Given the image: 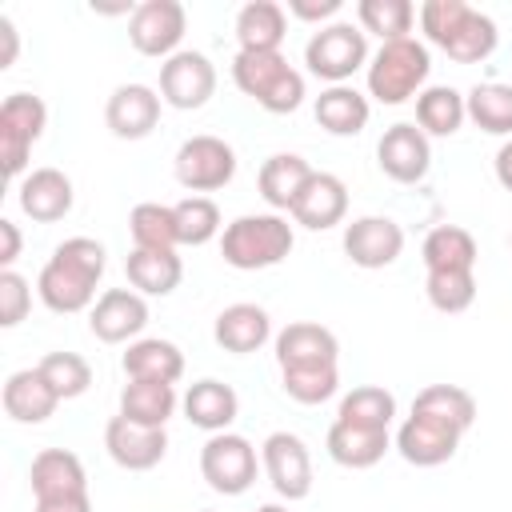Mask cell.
Wrapping results in <instances>:
<instances>
[{
  "label": "cell",
  "instance_id": "obj_1",
  "mask_svg": "<svg viewBox=\"0 0 512 512\" xmlns=\"http://www.w3.org/2000/svg\"><path fill=\"white\" fill-rule=\"evenodd\" d=\"M292 244H296L292 224L280 212H248L220 232V256L240 272L276 268L280 260H288Z\"/></svg>",
  "mask_w": 512,
  "mask_h": 512
},
{
  "label": "cell",
  "instance_id": "obj_2",
  "mask_svg": "<svg viewBox=\"0 0 512 512\" xmlns=\"http://www.w3.org/2000/svg\"><path fill=\"white\" fill-rule=\"evenodd\" d=\"M232 84L272 116L296 112L304 104V76L280 52H236Z\"/></svg>",
  "mask_w": 512,
  "mask_h": 512
},
{
  "label": "cell",
  "instance_id": "obj_3",
  "mask_svg": "<svg viewBox=\"0 0 512 512\" xmlns=\"http://www.w3.org/2000/svg\"><path fill=\"white\" fill-rule=\"evenodd\" d=\"M432 72V56L416 36L388 40L380 52L368 60V96L380 104H404L424 92V80Z\"/></svg>",
  "mask_w": 512,
  "mask_h": 512
},
{
  "label": "cell",
  "instance_id": "obj_4",
  "mask_svg": "<svg viewBox=\"0 0 512 512\" xmlns=\"http://www.w3.org/2000/svg\"><path fill=\"white\" fill-rule=\"evenodd\" d=\"M368 36L360 24L348 20H332L320 32H312V40L304 44V64L312 76L332 84H348L360 68H368Z\"/></svg>",
  "mask_w": 512,
  "mask_h": 512
},
{
  "label": "cell",
  "instance_id": "obj_5",
  "mask_svg": "<svg viewBox=\"0 0 512 512\" xmlns=\"http://www.w3.org/2000/svg\"><path fill=\"white\" fill-rule=\"evenodd\" d=\"M256 468H260V452L240 432H216L200 448V476L220 496H244L256 484Z\"/></svg>",
  "mask_w": 512,
  "mask_h": 512
},
{
  "label": "cell",
  "instance_id": "obj_6",
  "mask_svg": "<svg viewBox=\"0 0 512 512\" xmlns=\"http://www.w3.org/2000/svg\"><path fill=\"white\" fill-rule=\"evenodd\" d=\"M44 128H48V108L40 96H32V92L4 96V104H0V164H4L8 180L24 176L32 144L44 136Z\"/></svg>",
  "mask_w": 512,
  "mask_h": 512
},
{
  "label": "cell",
  "instance_id": "obj_7",
  "mask_svg": "<svg viewBox=\"0 0 512 512\" xmlns=\"http://www.w3.org/2000/svg\"><path fill=\"white\" fill-rule=\"evenodd\" d=\"M172 172L180 180V188H188L192 196L200 192H216L224 184H232L236 176V148L220 136H188L180 148H176V160H172Z\"/></svg>",
  "mask_w": 512,
  "mask_h": 512
},
{
  "label": "cell",
  "instance_id": "obj_8",
  "mask_svg": "<svg viewBox=\"0 0 512 512\" xmlns=\"http://www.w3.org/2000/svg\"><path fill=\"white\" fill-rule=\"evenodd\" d=\"M184 28H188V12L180 0H144L132 8L128 16V40L140 56H152V60H168L180 52V40H184Z\"/></svg>",
  "mask_w": 512,
  "mask_h": 512
},
{
  "label": "cell",
  "instance_id": "obj_9",
  "mask_svg": "<svg viewBox=\"0 0 512 512\" xmlns=\"http://www.w3.org/2000/svg\"><path fill=\"white\" fill-rule=\"evenodd\" d=\"M216 92V68L204 52L180 48L160 64V100L176 112H196Z\"/></svg>",
  "mask_w": 512,
  "mask_h": 512
},
{
  "label": "cell",
  "instance_id": "obj_10",
  "mask_svg": "<svg viewBox=\"0 0 512 512\" xmlns=\"http://www.w3.org/2000/svg\"><path fill=\"white\" fill-rule=\"evenodd\" d=\"M260 468L280 500H304L312 492V456L296 432H272L260 444Z\"/></svg>",
  "mask_w": 512,
  "mask_h": 512
},
{
  "label": "cell",
  "instance_id": "obj_11",
  "mask_svg": "<svg viewBox=\"0 0 512 512\" xmlns=\"http://www.w3.org/2000/svg\"><path fill=\"white\" fill-rule=\"evenodd\" d=\"M376 164L396 184H420L432 168V144L416 124L400 120V124L384 128V136L376 144Z\"/></svg>",
  "mask_w": 512,
  "mask_h": 512
},
{
  "label": "cell",
  "instance_id": "obj_12",
  "mask_svg": "<svg viewBox=\"0 0 512 512\" xmlns=\"http://www.w3.org/2000/svg\"><path fill=\"white\" fill-rule=\"evenodd\" d=\"M404 252V228L392 216H356L352 224H344V256L356 268H388L396 264Z\"/></svg>",
  "mask_w": 512,
  "mask_h": 512
},
{
  "label": "cell",
  "instance_id": "obj_13",
  "mask_svg": "<svg viewBox=\"0 0 512 512\" xmlns=\"http://www.w3.org/2000/svg\"><path fill=\"white\" fill-rule=\"evenodd\" d=\"M148 324V300L136 288H108L88 312V328L100 344H132Z\"/></svg>",
  "mask_w": 512,
  "mask_h": 512
},
{
  "label": "cell",
  "instance_id": "obj_14",
  "mask_svg": "<svg viewBox=\"0 0 512 512\" xmlns=\"http://www.w3.org/2000/svg\"><path fill=\"white\" fill-rule=\"evenodd\" d=\"M160 92L148 84H120L104 104V124L116 140H144L160 124Z\"/></svg>",
  "mask_w": 512,
  "mask_h": 512
},
{
  "label": "cell",
  "instance_id": "obj_15",
  "mask_svg": "<svg viewBox=\"0 0 512 512\" xmlns=\"http://www.w3.org/2000/svg\"><path fill=\"white\" fill-rule=\"evenodd\" d=\"M104 448L108 456L128 468V472H148L164 460L168 452V432L164 428H144V424H132L128 416H112L108 428H104Z\"/></svg>",
  "mask_w": 512,
  "mask_h": 512
},
{
  "label": "cell",
  "instance_id": "obj_16",
  "mask_svg": "<svg viewBox=\"0 0 512 512\" xmlns=\"http://www.w3.org/2000/svg\"><path fill=\"white\" fill-rule=\"evenodd\" d=\"M288 216L300 228H308V232H328V228L344 224V216H348V188H344V180L332 176V172H312Z\"/></svg>",
  "mask_w": 512,
  "mask_h": 512
},
{
  "label": "cell",
  "instance_id": "obj_17",
  "mask_svg": "<svg viewBox=\"0 0 512 512\" xmlns=\"http://www.w3.org/2000/svg\"><path fill=\"white\" fill-rule=\"evenodd\" d=\"M72 180L60 168H32L20 188H16V204L32 224H56L72 212Z\"/></svg>",
  "mask_w": 512,
  "mask_h": 512
},
{
  "label": "cell",
  "instance_id": "obj_18",
  "mask_svg": "<svg viewBox=\"0 0 512 512\" xmlns=\"http://www.w3.org/2000/svg\"><path fill=\"white\" fill-rule=\"evenodd\" d=\"M340 340L332 328L316 320H292L276 332V364L280 368H308V364H336Z\"/></svg>",
  "mask_w": 512,
  "mask_h": 512
},
{
  "label": "cell",
  "instance_id": "obj_19",
  "mask_svg": "<svg viewBox=\"0 0 512 512\" xmlns=\"http://www.w3.org/2000/svg\"><path fill=\"white\" fill-rule=\"evenodd\" d=\"M212 340L232 352V356H248V352H260L268 340H272V316L260 308V304H228L216 324H212Z\"/></svg>",
  "mask_w": 512,
  "mask_h": 512
},
{
  "label": "cell",
  "instance_id": "obj_20",
  "mask_svg": "<svg viewBox=\"0 0 512 512\" xmlns=\"http://www.w3.org/2000/svg\"><path fill=\"white\" fill-rule=\"evenodd\" d=\"M180 408H184V420H188V424H196V428H204L208 436H216V432H228L232 420L240 416V396H236L232 384L204 376V380H196V384L184 392Z\"/></svg>",
  "mask_w": 512,
  "mask_h": 512
},
{
  "label": "cell",
  "instance_id": "obj_21",
  "mask_svg": "<svg viewBox=\"0 0 512 512\" xmlns=\"http://www.w3.org/2000/svg\"><path fill=\"white\" fill-rule=\"evenodd\" d=\"M460 448V432L428 420V416H408L396 432V452L416 464V468H436V464H448Z\"/></svg>",
  "mask_w": 512,
  "mask_h": 512
},
{
  "label": "cell",
  "instance_id": "obj_22",
  "mask_svg": "<svg viewBox=\"0 0 512 512\" xmlns=\"http://www.w3.org/2000/svg\"><path fill=\"white\" fill-rule=\"evenodd\" d=\"M312 172L316 168L300 152H276V156H268L260 164L256 188H260V196H264V204L272 212H292V204H296V196H300V188L308 184Z\"/></svg>",
  "mask_w": 512,
  "mask_h": 512
},
{
  "label": "cell",
  "instance_id": "obj_23",
  "mask_svg": "<svg viewBox=\"0 0 512 512\" xmlns=\"http://www.w3.org/2000/svg\"><path fill=\"white\" fill-rule=\"evenodd\" d=\"M0 400H4V412H8L16 424H44V420L56 412V404H60V396L48 388V380L40 376V368H20V372H12V376L4 380Z\"/></svg>",
  "mask_w": 512,
  "mask_h": 512
},
{
  "label": "cell",
  "instance_id": "obj_24",
  "mask_svg": "<svg viewBox=\"0 0 512 512\" xmlns=\"http://www.w3.org/2000/svg\"><path fill=\"white\" fill-rule=\"evenodd\" d=\"M28 480H32V496H36V500L88 492L84 464H80V456L68 452V448H44V452H36V456H32V468H28Z\"/></svg>",
  "mask_w": 512,
  "mask_h": 512
},
{
  "label": "cell",
  "instance_id": "obj_25",
  "mask_svg": "<svg viewBox=\"0 0 512 512\" xmlns=\"http://www.w3.org/2000/svg\"><path fill=\"white\" fill-rule=\"evenodd\" d=\"M288 36V8L276 0H248L236 12V40L240 52H280Z\"/></svg>",
  "mask_w": 512,
  "mask_h": 512
},
{
  "label": "cell",
  "instance_id": "obj_26",
  "mask_svg": "<svg viewBox=\"0 0 512 512\" xmlns=\"http://www.w3.org/2000/svg\"><path fill=\"white\" fill-rule=\"evenodd\" d=\"M120 368L128 380H160V384H176L184 376V352L172 340L160 336H140L128 344V352L120 356Z\"/></svg>",
  "mask_w": 512,
  "mask_h": 512
},
{
  "label": "cell",
  "instance_id": "obj_27",
  "mask_svg": "<svg viewBox=\"0 0 512 512\" xmlns=\"http://www.w3.org/2000/svg\"><path fill=\"white\" fill-rule=\"evenodd\" d=\"M316 124L328 132V136H356L368 128V116H372V104L364 92H356L352 84H332L316 96Z\"/></svg>",
  "mask_w": 512,
  "mask_h": 512
},
{
  "label": "cell",
  "instance_id": "obj_28",
  "mask_svg": "<svg viewBox=\"0 0 512 512\" xmlns=\"http://www.w3.org/2000/svg\"><path fill=\"white\" fill-rule=\"evenodd\" d=\"M124 276L140 296H172L180 288L184 264L172 252H152V248H132L124 260Z\"/></svg>",
  "mask_w": 512,
  "mask_h": 512
},
{
  "label": "cell",
  "instance_id": "obj_29",
  "mask_svg": "<svg viewBox=\"0 0 512 512\" xmlns=\"http://www.w3.org/2000/svg\"><path fill=\"white\" fill-rule=\"evenodd\" d=\"M328 456L340 464V468H372L384 460V452L392 448V436L388 432H376V428H356V424H344L336 420L328 428V440H324Z\"/></svg>",
  "mask_w": 512,
  "mask_h": 512
},
{
  "label": "cell",
  "instance_id": "obj_30",
  "mask_svg": "<svg viewBox=\"0 0 512 512\" xmlns=\"http://www.w3.org/2000/svg\"><path fill=\"white\" fill-rule=\"evenodd\" d=\"M412 416H428V420H436V424H444V428L464 436L476 424V400L460 384H428V388L416 392Z\"/></svg>",
  "mask_w": 512,
  "mask_h": 512
},
{
  "label": "cell",
  "instance_id": "obj_31",
  "mask_svg": "<svg viewBox=\"0 0 512 512\" xmlns=\"http://www.w3.org/2000/svg\"><path fill=\"white\" fill-rule=\"evenodd\" d=\"M176 384H160V380H128L120 388V416H128L132 424L144 428H164L176 412Z\"/></svg>",
  "mask_w": 512,
  "mask_h": 512
},
{
  "label": "cell",
  "instance_id": "obj_32",
  "mask_svg": "<svg viewBox=\"0 0 512 512\" xmlns=\"http://www.w3.org/2000/svg\"><path fill=\"white\" fill-rule=\"evenodd\" d=\"M496 44H500L496 20L468 4V12L460 16L456 32L440 44V52H448V60H456V64H480V60H488L496 52Z\"/></svg>",
  "mask_w": 512,
  "mask_h": 512
},
{
  "label": "cell",
  "instance_id": "obj_33",
  "mask_svg": "<svg viewBox=\"0 0 512 512\" xmlns=\"http://www.w3.org/2000/svg\"><path fill=\"white\" fill-rule=\"evenodd\" d=\"M36 296H40V304H44L48 312L68 316V312H84V308L96 300V284H88L84 276L60 268L56 260H48V264L40 268V276H36Z\"/></svg>",
  "mask_w": 512,
  "mask_h": 512
},
{
  "label": "cell",
  "instance_id": "obj_34",
  "mask_svg": "<svg viewBox=\"0 0 512 512\" xmlns=\"http://www.w3.org/2000/svg\"><path fill=\"white\" fill-rule=\"evenodd\" d=\"M468 120L464 96L448 84H432L416 96V128L424 136H456L460 124Z\"/></svg>",
  "mask_w": 512,
  "mask_h": 512
},
{
  "label": "cell",
  "instance_id": "obj_35",
  "mask_svg": "<svg viewBox=\"0 0 512 512\" xmlns=\"http://www.w3.org/2000/svg\"><path fill=\"white\" fill-rule=\"evenodd\" d=\"M476 240L468 228L460 224H440L424 236L420 244V260L428 272H440V268H476Z\"/></svg>",
  "mask_w": 512,
  "mask_h": 512
},
{
  "label": "cell",
  "instance_id": "obj_36",
  "mask_svg": "<svg viewBox=\"0 0 512 512\" xmlns=\"http://www.w3.org/2000/svg\"><path fill=\"white\" fill-rule=\"evenodd\" d=\"M128 232H132V244L136 248H152V252H172L180 244V232H176V208L172 204H156V200H144L128 212Z\"/></svg>",
  "mask_w": 512,
  "mask_h": 512
},
{
  "label": "cell",
  "instance_id": "obj_37",
  "mask_svg": "<svg viewBox=\"0 0 512 512\" xmlns=\"http://www.w3.org/2000/svg\"><path fill=\"white\" fill-rule=\"evenodd\" d=\"M336 420L344 424H356V428H376V432H388V424L396 420V396L380 384H360L352 388L340 408H336Z\"/></svg>",
  "mask_w": 512,
  "mask_h": 512
},
{
  "label": "cell",
  "instance_id": "obj_38",
  "mask_svg": "<svg viewBox=\"0 0 512 512\" xmlns=\"http://www.w3.org/2000/svg\"><path fill=\"white\" fill-rule=\"evenodd\" d=\"M468 120L488 136H512V84H476L464 96Z\"/></svg>",
  "mask_w": 512,
  "mask_h": 512
},
{
  "label": "cell",
  "instance_id": "obj_39",
  "mask_svg": "<svg viewBox=\"0 0 512 512\" xmlns=\"http://www.w3.org/2000/svg\"><path fill=\"white\" fill-rule=\"evenodd\" d=\"M356 24L364 28V36H380V44L388 40H404L412 36L416 24V4L412 0H360L356 4Z\"/></svg>",
  "mask_w": 512,
  "mask_h": 512
},
{
  "label": "cell",
  "instance_id": "obj_40",
  "mask_svg": "<svg viewBox=\"0 0 512 512\" xmlns=\"http://www.w3.org/2000/svg\"><path fill=\"white\" fill-rule=\"evenodd\" d=\"M424 292H428V304L444 316H456V312H468L472 300H476V268H440V272H428L424 276Z\"/></svg>",
  "mask_w": 512,
  "mask_h": 512
},
{
  "label": "cell",
  "instance_id": "obj_41",
  "mask_svg": "<svg viewBox=\"0 0 512 512\" xmlns=\"http://www.w3.org/2000/svg\"><path fill=\"white\" fill-rule=\"evenodd\" d=\"M40 376L48 380V388L60 396V400H76L92 388V364L76 352H48L40 364Z\"/></svg>",
  "mask_w": 512,
  "mask_h": 512
},
{
  "label": "cell",
  "instance_id": "obj_42",
  "mask_svg": "<svg viewBox=\"0 0 512 512\" xmlns=\"http://www.w3.org/2000/svg\"><path fill=\"white\" fill-rule=\"evenodd\" d=\"M280 388L296 404H324L340 388L336 364H308V368H280Z\"/></svg>",
  "mask_w": 512,
  "mask_h": 512
},
{
  "label": "cell",
  "instance_id": "obj_43",
  "mask_svg": "<svg viewBox=\"0 0 512 512\" xmlns=\"http://www.w3.org/2000/svg\"><path fill=\"white\" fill-rule=\"evenodd\" d=\"M176 208V232H180V244H208L216 232H220V208L212 196H184Z\"/></svg>",
  "mask_w": 512,
  "mask_h": 512
},
{
  "label": "cell",
  "instance_id": "obj_44",
  "mask_svg": "<svg viewBox=\"0 0 512 512\" xmlns=\"http://www.w3.org/2000/svg\"><path fill=\"white\" fill-rule=\"evenodd\" d=\"M52 260H56L60 268L84 276L88 284H100V276H104V268H108V252H104V244L92 240V236H68V240H60L56 252H52Z\"/></svg>",
  "mask_w": 512,
  "mask_h": 512
},
{
  "label": "cell",
  "instance_id": "obj_45",
  "mask_svg": "<svg viewBox=\"0 0 512 512\" xmlns=\"http://www.w3.org/2000/svg\"><path fill=\"white\" fill-rule=\"evenodd\" d=\"M468 12V4L464 0H424L420 4V12H416V20H420V28H424V36H428V44H444L452 32H456V24H460V16Z\"/></svg>",
  "mask_w": 512,
  "mask_h": 512
},
{
  "label": "cell",
  "instance_id": "obj_46",
  "mask_svg": "<svg viewBox=\"0 0 512 512\" xmlns=\"http://www.w3.org/2000/svg\"><path fill=\"white\" fill-rule=\"evenodd\" d=\"M32 308V288L16 268L0 272V328H16Z\"/></svg>",
  "mask_w": 512,
  "mask_h": 512
},
{
  "label": "cell",
  "instance_id": "obj_47",
  "mask_svg": "<svg viewBox=\"0 0 512 512\" xmlns=\"http://www.w3.org/2000/svg\"><path fill=\"white\" fill-rule=\"evenodd\" d=\"M288 12L296 20H304V24H320L324 28V20H332L340 12V0H288Z\"/></svg>",
  "mask_w": 512,
  "mask_h": 512
},
{
  "label": "cell",
  "instance_id": "obj_48",
  "mask_svg": "<svg viewBox=\"0 0 512 512\" xmlns=\"http://www.w3.org/2000/svg\"><path fill=\"white\" fill-rule=\"evenodd\" d=\"M32 512H92V500L88 492H72V496H48V500H36Z\"/></svg>",
  "mask_w": 512,
  "mask_h": 512
},
{
  "label": "cell",
  "instance_id": "obj_49",
  "mask_svg": "<svg viewBox=\"0 0 512 512\" xmlns=\"http://www.w3.org/2000/svg\"><path fill=\"white\" fill-rule=\"evenodd\" d=\"M20 244H24V240H20V228L4 216V220H0V268H12V264H16Z\"/></svg>",
  "mask_w": 512,
  "mask_h": 512
},
{
  "label": "cell",
  "instance_id": "obj_50",
  "mask_svg": "<svg viewBox=\"0 0 512 512\" xmlns=\"http://www.w3.org/2000/svg\"><path fill=\"white\" fill-rule=\"evenodd\" d=\"M0 40H4V52H0V68H12L16 64V52H20V32L8 16H0Z\"/></svg>",
  "mask_w": 512,
  "mask_h": 512
},
{
  "label": "cell",
  "instance_id": "obj_51",
  "mask_svg": "<svg viewBox=\"0 0 512 512\" xmlns=\"http://www.w3.org/2000/svg\"><path fill=\"white\" fill-rule=\"evenodd\" d=\"M496 180L504 192H512V140H504L496 152Z\"/></svg>",
  "mask_w": 512,
  "mask_h": 512
},
{
  "label": "cell",
  "instance_id": "obj_52",
  "mask_svg": "<svg viewBox=\"0 0 512 512\" xmlns=\"http://www.w3.org/2000/svg\"><path fill=\"white\" fill-rule=\"evenodd\" d=\"M256 512H288V508H284V504H260Z\"/></svg>",
  "mask_w": 512,
  "mask_h": 512
},
{
  "label": "cell",
  "instance_id": "obj_53",
  "mask_svg": "<svg viewBox=\"0 0 512 512\" xmlns=\"http://www.w3.org/2000/svg\"><path fill=\"white\" fill-rule=\"evenodd\" d=\"M200 512H212V508H200Z\"/></svg>",
  "mask_w": 512,
  "mask_h": 512
},
{
  "label": "cell",
  "instance_id": "obj_54",
  "mask_svg": "<svg viewBox=\"0 0 512 512\" xmlns=\"http://www.w3.org/2000/svg\"><path fill=\"white\" fill-rule=\"evenodd\" d=\"M508 244H512V240H508Z\"/></svg>",
  "mask_w": 512,
  "mask_h": 512
}]
</instances>
